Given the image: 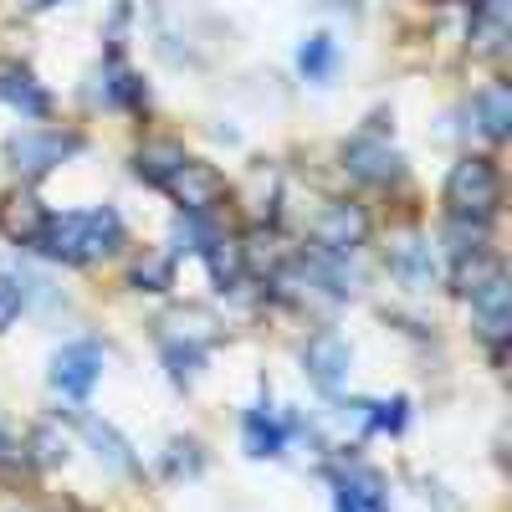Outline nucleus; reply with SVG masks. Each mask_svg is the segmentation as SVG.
Segmentation results:
<instances>
[{"label":"nucleus","mask_w":512,"mask_h":512,"mask_svg":"<svg viewBox=\"0 0 512 512\" xmlns=\"http://www.w3.org/2000/svg\"><path fill=\"white\" fill-rule=\"evenodd\" d=\"M497 200H502V180H497L492 159H461L451 175H446V205H451V216L492 221Z\"/></svg>","instance_id":"f03ea898"},{"label":"nucleus","mask_w":512,"mask_h":512,"mask_svg":"<svg viewBox=\"0 0 512 512\" xmlns=\"http://www.w3.org/2000/svg\"><path fill=\"white\" fill-rule=\"evenodd\" d=\"M472 318H477V333L487 338V344L502 354V344H507V333H512V287H507V272L502 267H492L472 292Z\"/></svg>","instance_id":"20e7f679"},{"label":"nucleus","mask_w":512,"mask_h":512,"mask_svg":"<svg viewBox=\"0 0 512 512\" xmlns=\"http://www.w3.org/2000/svg\"><path fill=\"white\" fill-rule=\"evenodd\" d=\"M169 200H175L185 216H210L221 200H226V180H221V169L216 164H200V159H185L175 175L164 180Z\"/></svg>","instance_id":"7ed1b4c3"},{"label":"nucleus","mask_w":512,"mask_h":512,"mask_svg":"<svg viewBox=\"0 0 512 512\" xmlns=\"http://www.w3.org/2000/svg\"><path fill=\"white\" fill-rule=\"evenodd\" d=\"M0 98H6L11 108H21L26 118H47V108H52V98L41 93L36 77L21 72V67H6V72H0Z\"/></svg>","instance_id":"ddd939ff"},{"label":"nucleus","mask_w":512,"mask_h":512,"mask_svg":"<svg viewBox=\"0 0 512 512\" xmlns=\"http://www.w3.org/2000/svg\"><path fill=\"white\" fill-rule=\"evenodd\" d=\"M164 359H169V374H175V384H195V374H200V349H190V344H169Z\"/></svg>","instance_id":"b1692460"},{"label":"nucleus","mask_w":512,"mask_h":512,"mask_svg":"<svg viewBox=\"0 0 512 512\" xmlns=\"http://www.w3.org/2000/svg\"><path fill=\"white\" fill-rule=\"evenodd\" d=\"M180 164H185V149H180V144H144L139 159H134L139 180H149V185H164Z\"/></svg>","instance_id":"6ab92c4d"},{"label":"nucleus","mask_w":512,"mask_h":512,"mask_svg":"<svg viewBox=\"0 0 512 512\" xmlns=\"http://www.w3.org/2000/svg\"><path fill=\"white\" fill-rule=\"evenodd\" d=\"M164 338L169 344H190V349H200V344H210L216 338V318H210L205 308H185V313H169L164 318Z\"/></svg>","instance_id":"dca6fc26"},{"label":"nucleus","mask_w":512,"mask_h":512,"mask_svg":"<svg viewBox=\"0 0 512 512\" xmlns=\"http://www.w3.org/2000/svg\"><path fill=\"white\" fill-rule=\"evenodd\" d=\"M333 62H338V52H333V36H308V47L297 52V67H303L313 82L333 77Z\"/></svg>","instance_id":"5701e85b"},{"label":"nucleus","mask_w":512,"mask_h":512,"mask_svg":"<svg viewBox=\"0 0 512 512\" xmlns=\"http://www.w3.org/2000/svg\"><path fill=\"white\" fill-rule=\"evenodd\" d=\"M134 282L149 287V292H164L169 287V262H164V256H144V262L134 267Z\"/></svg>","instance_id":"a878e982"},{"label":"nucleus","mask_w":512,"mask_h":512,"mask_svg":"<svg viewBox=\"0 0 512 512\" xmlns=\"http://www.w3.org/2000/svg\"><path fill=\"white\" fill-rule=\"evenodd\" d=\"M282 262H287V251L277 246V236L256 231L251 241H241V267L251 277H282Z\"/></svg>","instance_id":"2eb2a0df"},{"label":"nucleus","mask_w":512,"mask_h":512,"mask_svg":"<svg viewBox=\"0 0 512 512\" xmlns=\"http://www.w3.org/2000/svg\"><path fill=\"white\" fill-rule=\"evenodd\" d=\"M446 241H451V251L461 256H482V246H487V221H466V216H451V226H446Z\"/></svg>","instance_id":"4be33fe9"},{"label":"nucleus","mask_w":512,"mask_h":512,"mask_svg":"<svg viewBox=\"0 0 512 512\" xmlns=\"http://www.w3.org/2000/svg\"><path fill=\"white\" fill-rule=\"evenodd\" d=\"M0 231H6L16 246H36V241H41V231H47V210H41V200H36V195L16 190V195L0 200Z\"/></svg>","instance_id":"9b49d317"},{"label":"nucleus","mask_w":512,"mask_h":512,"mask_svg":"<svg viewBox=\"0 0 512 512\" xmlns=\"http://www.w3.org/2000/svg\"><path fill=\"white\" fill-rule=\"evenodd\" d=\"M31 446H36V461H41V466H57V461L67 456V441H57V431H36Z\"/></svg>","instance_id":"cd10ccee"},{"label":"nucleus","mask_w":512,"mask_h":512,"mask_svg":"<svg viewBox=\"0 0 512 512\" xmlns=\"http://www.w3.org/2000/svg\"><path fill=\"white\" fill-rule=\"evenodd\" d=\"M72 149H77V139H62V134H16L11 139V164L36 180V175H47L52 164H62Z\"/></svg>","instance_id":"1a4fd4ad"},{"label":"nucleus","mask_w":512,"mask_h":512,"mask_svg":"<svg viewBox=\"0 0 512 512\" xmlns=\"http://www.w3.org/2000/svg\"><path fill=\"white\" fill-rule=\"evenodd\" d=\"M390 272H395V282L410 287V292H431L436 277H441L436 246L425 241V236H400V241L390 246Z\"/></svg>","instance_id":"423d86ee"},{"label":"nucleus","mask_w":512,"mask_h":512,"mask_svg":"<svg viewBox=\"0 0 512 512\" xmlns=\"http://www.w3.org/2000/svg\"><path fill=\"white\" fill-rule=\"evenodd\" d=\"M303 364H308V379L318 384L323 395H338L349 384V369H354V349L344 344L338 333H318L313 344H308V354H303Z\"/></svg>","instance_id":"39448f33"},{"label":"nucleus","mask_w":512,"mask_h":512,"mask_svg":"<svg viewBox=\"0 0 512 512\" xmlns=\"http://www.w3.org/2000/svg\"><path fill=\"white\" fill-rule=\"evenodd\" d=\"M344 164H349V175L364 180V185H390L400 175V154L390 144H379V139H354L344 149Z\"/></svg>","instance_id":"9d476101"},{"label":"nucleus","mask_w":512,"mask_h":512,"mask_svg":"<svg viewBox=\"0 0 512 512\" xmlns=\"http://www.w3.org/2000/svg\"><path fill=\"white\" fill-rule=\"evenodd\" d=\"M338 512H390L384 497H379V477L349 472L344 482H338Z\"/></svg>","instance_id":"f3484780"},{"label":"nucleus","mask_w":512,"mask_h":512,"mask_svg":"<svg viewBox=\"0 0 512 512\" xmlns=\"http://www.w3.org/2000/svg\"><path fill=\"white\" fill-rule=\"evenodd\" d=\"M82 431H88V441H93V451H98V461H103V466H113V472H134V456H128V441L113 431V425L88 420Z\"/></svg>","instance_id":"412c9836"},{"label":"nucleus","mask_w":512,"mask_h":512,"mask_svg":"<svg viewBox=\"0 0 512 512\" xmlns=\"http://www.w3.org/2000/svg\"><path fill=\"white\" fill-rule=\"evenodd\" d=\"M472 113H477L487 139H507V128H512V93L502 88V82H492V88H482L472 98Z\"/></svg>","instance_id":"4468645a"},{"label":"nucleus","mask_w":512,"mask_h":512,"mask_svg":"<svg viewBox=\"0 0 512 512\" xmlns=\"http://www.w3.org/2000/svg\"><path fill=\"white\" fill-rule=\"evenodd\" d=\"M31 11H47V6H62V0H26Z\"/></svg>","instance_id":"c85d7f7f"},{"label":"nucleus","mask_w":512,"mask_h":512,"mask_svg":"<svg viewBox=\"0 0 512 512\" xmlns=\"http://www.w3.org/2000/svg\"><path fill=\"white\" fill-rule=\"evenodd\" d=\"M205 262H210V277H216L221 287H236L241 277H246V267H241V241H226V236H210L205 246Z\"/></svg>","instance_id":"a211bd4d"},{"label":"nucleus","mask_w":512,"mask_h":512,"mask_svg":"<svg viewBox=\"0 0 512 512\" xmlns=\"http://www.w3.org/2000/svg\"><path fill=\"white\" fill-rule=\"evenodd\" d=\"M282 436H287L282 420H277L267 405L246 415V451H251V456H277V451H282Z\"/></svg>","instance_id":"aec40b11"},{"label":"nucleus","mask_w":512,"mask_h":512,"mask_svg":"<svg viewBox=\"0 0 512 512\" xmlns=\"http://www.w3.org/2000/svg\"><path fill=\"white\" fill-rule=\"evenodd\" d=\"M472 52L477 57L507 52V0H482V11L472 16Z\"/></svg>","instance_id":"f8f14e48"},{"label":"nucleus","mask_w":512,"mask_h":512,"mask_svg":"<svg viewBox=\"0 0 512 512\" xmlns=\"http://www.w3.org/2000/svg\"><path fill=\"white\" fill-rule=\"evenodd\" d=\"M169 472H175V477H195V472H200L195 441H175V446H169Z\"/></svg>","instance_id":"bb28decb"},{"label":"nucleus","mask_w":512,"mask_h":512,"mask_svg":"<svg viewBox=\"0 0 512 512\" xmlns=\"http://www.w3.org/2000/svg\"><path fill=\"white\" fill-rule=\"evenodd\" d=\"M123 246V221L118 210H77V216H62V221H47L41 231V251L57 256V262H103Z\"/></svg>","instance_id":"f257e3e1"},{"label":"nucleus","mask_w":512,"mask_h":512,"mask_svg":"<svg viewBox=\"0 0 512 512\" xmlns=\"http://www.w3.org/2000/svg\"><path fill=\"white\" fill-rule=\"evenodd\" d=\"M313 236H318V246H323L328 256H344V251H354V246L369 236V216H364L359 205H349V200L323 205V216L313 221Z\"/></svg>","instance_id":"0eeeda50"},{"label":"nucleus","mask_w":512,"mask_h":512,"mask_svg":"<svg viewBox=\"0 0 512 512\" xmlns=\"http://www.w3.org/2000/svg\"><path fill=\"white\" fill-rule=\"evenodd\" d=\"M98 374H103V349L98 344H67L57 359H52V384L62 395H72V400H82L98 384Z\"/></svg>","instance_id":"6e6552de"},{"label":"nucleus","mask_w":512,"mask_h":512,"mask_svg":"<svg viewBox=\"0 0 512 512\" xmlns=\"http://www.w3.org/2000/svg\"><path fill=\"white\" fill-rule=\"evenodd\" d=\"M21 308H26V287L16 277H0V333L21 318Z\"/></svg>","instance_id":"393cba45"}]
</instances>
